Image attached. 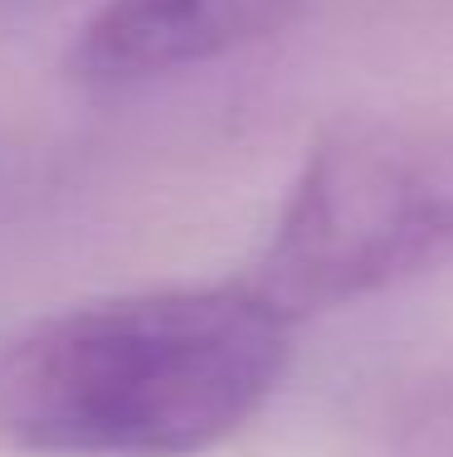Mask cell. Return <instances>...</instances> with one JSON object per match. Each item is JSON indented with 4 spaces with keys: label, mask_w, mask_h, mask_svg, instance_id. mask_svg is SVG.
I'll list each match as a JSON object with an SVG mask.
<instances>
[{
    "label": "cell",
    "mask_w": 453,
    "mask_h": 457,
    "mask_svg": "<svg viewBox=\"0 0 453 457\" xmlns=\"http://www.w3.org/2000/svg\"><path fill=\"white\" fill-rule=\"evenodd\" d=\"M293 321L249 282L63 307L0 341V438L45 457H196L283 385Z\"/></svg>",
    "instance_id": "cell-1"
},
{
    "label": "cell",
    "mask_w": 453,
    "mask_h": 457,
    "mask_svg": "<svg viewBox=\"0 0 453 457\" xmlns=\"http://www.w3.org/2000/svg\"><path fill=\"white\" fill-rule=\"evenodd\" d=\"M453 268V117L327 132L244 282L288 321Z\"/></svg>",
    "instance_id": "cell-2"
},
{
    "label": "cell",
    "mask_w": 453,
    "mask_h": 457,
    "mask_svg": "<svg viewBox=\"0 0 453 457\" xmlns=\"http://www.w3.org/2000/svg\"><path fill=\"white\" fill-rule=\"evenodd\" d=\"M307 0H103L69 45L83 88H137L264 45Z\"/></svg>",
    "instance_id": "cell-3"
},
{
    "label": "cell",
    "mask_w": 453,
    "mask_h": 457,
    "mask_svg": "<svg viewBox=\"0 0 453 457\" xmlns=\"http://www.w3.org/2000/svg\"><path fill=\"white\" fill-rule=\"evenodd\" d=\"M0 5H5V0H0Z\"/></svg>",
    "instance_id": "cell-4"
}]
</instances>
